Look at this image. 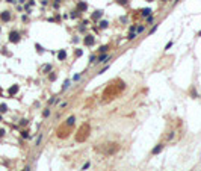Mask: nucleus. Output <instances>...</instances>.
Returning <instances> with one entry per match:
<instances>
[{"mask_svg":"<svg viewBox=\"0 0 201 171\" xmlns=\"http://www.w3.org/2000/svg\"><path fill=\"white\" fill-rule=\"evenodd\" d=\"M8 39H9V43H12V44H18L20 41H21V33L18 30H11L9 35H8Z\"/></svg>","mask_w":201,"mask_h":171,"instance_id":"obj_1","label":"nucleus"},{"mask_svg":"<svg viewBox=\"0 0 201 171\" xmlns=\"http://www.w3.org/2000/svg\"><path fill=\"white\" fill-rule=\"evenodd\" d=\"M94 43H95V38H94V35L88 33V35L83 36V45H85V47H91V45H94Z\"/></svg>","mask_w":201,"mask_h":171,"instance_id":"obj_2","label":"nucleus"},{"mask_svg":"<svg viewBox=\"0 0 201 171\" xmlns=\"http://www.w3.org/2000/svg\"><path fill=\"white\" fill-rule=\"evenodd\" d=\"M0 20H2L3 23L11 21V12L9 11H2V12H0Z\"/></svg>","mask_w":201,"mask_h":171,"instance_id":"obj_3","label":"nucleus"},{"mask_svg":"<svg viewBox=\"0 0 201 171\" xmlns=\"http://www.w3.org/2000/svg\"><path fill=\"white\" fill-rule=\"evenodd\" d=\"M74 123H76V117H74V115H70V117H68V118H67V120H65V123H64V126L70 129V127H73V126H74Z\"/></svg>","mask_w":201,"mask_h":171,"instance_id":"obj_4","label":"nucleus"},{"mask_svg":"<svg viewBox=\"0 0 201 171\" xmlns=\"http://www.w3.org/2000/svg\"><path fill=\"white\" fill-rule=\"evenodd\" d=\"M110 59V55H108V53H101L100 56H98V59L95 64H104V62H108Z\"/></svg>","mask_w":201,"mask_h":171,"instance_id":"obj_5","label":"nucleus"},{"mask_svg":"<svg viewBox=\"0 0 201 171\" xmlns=\"http://www.w3.org/2000/svg\"><path fill=\"white\" fill-rule=\"evenodd\" d=\"M67 56H68V53H67V50H65V49H61L59 52H57V61H65V59H67Z\"/></svg>","mask_w":201,"mask_h":171,"instance_id":"obj_6","label":"nucleus"},{"mask_svg":"<svg viewBox=\"0 0 201 171\" xmlns=\"http://www.w3.org/2000/svg\"><path fill=\"white\" fill-rule=\"evenodd\" d=\"M77 11H79L80 14H82V12H86V11H88V5H86L85 2H82V0H80V2L77 3Z\"/></svg>","mask_w":201,"mask_h":171,"instance_id":"obj_7","label":"nucleus"},{"mask_svg":"<svg viewBox=\"0 0 201 171\" xmlns=\"http://www.w3.org/2000/svg\"><path fill=\"white\" fill-rule=\"evenodd\" d=\"M163 147H165V144H163V142L157 144V145H156V147H154L153 150H151V155H159V153H160L162 150H163Z\"/></svg>","mask_w":201,"mask_h":171,"instance_id":"obj_8","label":"nucleus"},{"mask_svg":"<svg viewBox=\"0 0 201 171\" xmlns=\"http://www.w3.org/2000/svg\"><path fill=\"white\" fill-rule=\"evenodd\" d=\"M18 89H20V86H18V85H12L11 88L8 89V94H9L11 97H14V95H15V94L18 93Z\"/></svg>","mask_w":201,"mask_h":171,"instance_id":"obj_9","label":"nucleus"},{"mask_svg":"<svg viewBox=\"0 0 201 171\" xmlns=\"http://www.w3.org/2000/svg\"><path fill=\"white\" fill-rule=\"evenodd\" d=\"M139 12H141V17H144V18H147L148 15H151V14H153V11H151L150 8H142V9L139 11Z\"/></svg>","mask_w":201,"mask_h":171,"instance_id":"obj_10","label":"nucleus"},{"mask_svg":"<svg viewBox=\"0 0 201 171\" xmlns=\"http://www.w3.org/2000/svg\"><path fill=\"white\" fill-rule=\"evenodd\" d=\"M101 15H103V11H95V12H92L91 20H92V21H95V20H100Z\"/></svg>","mask_w":201,"mask_h":171,"instance_id":"obj_11","label":"nucleus"},{"mask_svg":"<svg viewBox=\"0 0 201 171\" xmlns=\"http://www.w3.org/2000/svg\"><path fill=\"white\" fill-rule=\"evenodd\" d=\"M145 30H147V26H145V24H139V26H136V33H138V35L144 33Z\"/></svg>","mask_w":201,"mask_h":171,"instance_id":"obj_12","label":"nucleus"},{"mask_svg":"<svg viewBox=\"0 0 201 171\" xmlns=\"http://www.w3.org/2000/svg\"><path fill=\"white\" fill-rule=\"evenodd\" d=\"M109 27V21H106V20H100V23H98V29H108Z\"/></svg>","mask_w":201,"mask_h":171,"instance_id":"obj_13","label":"nucleus"},{"mask_svg":"<svg viewBox=\"0 0 201 171\" xmlns=\"http://www.w3.org/2000/svg\"><path fill=\"white\" fill-rule=\"evenodd\" d=\"M71 82H73L71 79H65V80H64V85H62V91H65L67 88H70V86H71Z\"/></svg>","mask_w":201,"mask_h":171,"instance_id":"obj_14","label":"nucleus"},{"mask_svg":"<svg viewBox=\"0 0 201 171\" xmlns=\"http://www.w3.org/2000/svg\"><path fill=\"white\" fill-rule=\"evenodd\" d=\"M109 49H110V45L109 44H104V45H100V47H98V52H100V53H106Z\"/></svg>","mask_w":201,"mask_h":171,"instance_id":"obj_15","label":"nucleus"},{"mask_svg":"<svg viewBox=\"0 0 201 171\" xmlns=\"http://www.w3.org/2000/svg\"><path fill=\"white\" fill-rule=\"evenodd\" d=\"M56 79H57V74H56L55 71H50V73H48V82H55Z\"/></svg>","mask_w":201,"mask_h":171,"instance_id":"obj_16","label":"nucleus"},{"mask_svg":"<svg viewBox=\"0 0 201 171\" xmlns=\"http://www.w3.org/2000/svg\"><path fill=\"white\" fill-rule=\"evenodd\" d=\"M21 138L23 139H30L32 136L29 135V130H21Z\"/></svg>","mask_w":201,"mask_h":171,"instance_id":"obj_17","label":"nucleus"},{"mask_svg":"<svg viewBox=\"0 0 201 171\" xmlns=\"http://www.w3.org/2000/svg\"><path fill=\"white\" fill-rule=\"evenodd\" d=\"M136 36H138L136 32H129V35H127V39H129V41H133L135 38H136Z\"/></svg>","mask_w":201,"mask_h":171,"instance_id":"obj_18","label":"nucleus"},{"mask_svg":"<svg viewBox=\"0 0 201 171\" xmlns=\"http://www.w3.org/2000/svg\"><path fill=\"white\" fill-rule=\"evenodd\" d=\"M41 141H42V133H39V135L36 136V141H35V145H36V147H39V145H41Z\"/></svg>","mask_w":201,"mask_h":171,"instance_id":"obj_19","label":"nucleus"},{"mask_svg":"<svg viewBox=\"0 0 201 171\" xmlns=\"http://www.w3.org/2000/svg\"><path fill=\"white\" fill-rule=\"evenodd\" d=\"M5 112H8V105L6 103H2L0 105V114H5Z\"/></svg>","mask_w":201,"mask_h":171,"instance_id":"obj_20","label":"nucleus"},{"mask_svg":"<svg viewBox=\"0 0 201 171\" xmlns=\"http://www.w3.org/2000/svg\"><path fill=\"white\" fill-rule=\"evenodd\" d=\"M154 20H156V18H154V15L151 14V15H148V17L145 18V21H147V24H151V23H154Z\"/></svg>","mask_w":201,"mask_h":171,"instance_id":"obj_21","label":"nucleus"},{"mask_svg":"<svg viewBox=\"0 0 201 171\" xmlns=\"http://www.w3.org/2000/svg\"><path fill=\"white\" fill-rule=\"evenodd\" d=\"M42 71H44V73H46V74H48V73H50V71H51V65H50V64H47V65H44V68H42Z\"/></svg>","mask_w":201,"mask_h":171,"instance_id":"obj_22","label":"nucleus"},{"mask_svg":"<svg viewBox=\"0 0 201 171\" xmlns=\"http://www.w3.org/2000/svg\"><path fill=\"white\" fill-rule=\"evenodd\" d=\"M115 3H117V5H121V6H126L127 3H129V0H115Z\"/></svg>","mask_w":201,"mask_h":171,"instance_id":"obj_23","label":"nucleus"},{"mask_svg":"<svg viewBox=\"0 0 201 171\" xmlns=\"http://www.w3.org/2000/svg\"><path fill=\"white\" fill-rule=\"evenodd\" d=\"M79 15H80L79 11H71V14H70V17H71V18H77Z\"/></svg>","mask_w":201,"mask_h":171,"instance_id":"obj_24","label":"nucleus"},{"mask_svg":"<svg viewBox=\"0 0 201 171\" xmlns=\"http://www.w3.org/2000/svg\"><path fill=\"white\" fill-rule=\"evenodd\" d=\"M82 55H83V50H82V49H76L74 56H76V58H79V56H82Z\"/></svg>","mask_w":201,"mask_h":171,"instance_id":"obj_25","label":"nucleus"},{"mask_svg":"<svg viewBox=\"0 0 201 171\" xmlns=\"http://www.w3.org/2000/svg\"><path fill=\"white\" fill-rule=\"evenodd\" d=\"M0 53H2V55H5V56H11V53L8 52L6 50V47H2V50H0Z\"/></svg>","mask_w":201,"mask_h":171,"instance_id":"obj_26","label":"nucleus"},{"mask_svg":"<svg viewBox=\"0 0 201 171\" xmlns=\"http://www.w3.org/2000/svg\"><path fill=\"white\" fill-rule=\"evenodd\" d=\"M89 166H91V162H85V164H83V166H82L80 170H82V171H86V170L89 168Z\"/></svg>","mask_w":201,"mask_h":171,"instance_id":"obj_27","label":"nucleus"},{"mask_svg":"<svg viewBox=\"0 0 201 171\" xmlns=\"http://www.w3.org/2000/svg\"><path fill=\"white\" fill-rule=\"evenodd\" d=\"M42 117H44V118H48V117H50V109H44L42 111Z\"/></svg>","mask_w":201,"mask_h":171,"instance_id":"obj_28","label":"nucleus"},{"mask_svg":"<svg viewBox=\"0 0 201 171\" xmlns=\"http://www.w3.org/2000/svg\"><path fill=\"white\" fill-rule=\"evenodd\" d=\"M27 124H29V120H26V118H23L21 121H20V126H21V127H26Z\"/></svg>","mask_w":201,"mask_h":171,"instance_id":"obj_29","label":"nucleus"},{"mask_svg":"<svg viewBox=\"0 0 201 171\" xmlns=\"http://www.w3.org/2000/svg\"><path fill=\"white\" fill-rule=\"evenodd\" d=\"M157 27H159V24H154V26L150 29V32H148V33H150V35H153V33H154L156 30H157Z\"/></svg>","mask_w":201,"mask_h":171,"instance_id":"obj_30","label":"nucleus"},{"mask_svg":"<svg viewBox=\"0 0 201 171\" xmlns=\"http://www.w3.org/2000/svg\"><path fill=\"white\" fill-rule=\"evenodd\" d=\"M80 79H82V73H80V74L77 73V74H74V77H73V80H74V82H77V80H80Z\"/></svg>","mask_w":201,"mask_h":171,"instance_id":"obj_31","label":"nucleus"},{"mask_svg":"<svg viewBox=\"0 0 201 171\" xmlns=\"http://www.w3.org/2000/svg\"><path fill=\"white\" fill-rule=\"evenodd\" d=\"M172 45H174V41H169V43H168V44L165 45V50H169V49L172 47Z\"/></svg>","mask_w":201,"mask_h":171,"instance_id":"obj_32","label":"nucleus"},{"mask_svg":"<svg viewBox=\"0 0 201 171\" xmlns=\"http://www.w3.org/2000/svg\"><path fill=\"white\" fill-rule=\"evenodd\" d=\"M35 47H36V52H38V53H42V52H44V50H42V47H41L39 44H35Z\"/></svg>","mask_w":201,"mask_h":171,"instance_id":"obj_33","label":"nucleus"},{"mask_svg":"<svg viewBox=\"0 0 201 171\" xmlns=\"http://www.w3.org/2000/svg\"><path fill=\"white\" fill-rule=\"evenodd\" d=\"M89 62H91V64H92V62H97V58H95V55H91V56H89Z\"/></svg>","mask_w":201,"mask_h":171,"instance_id":"obj_34","label":"nucleus"},{"mask_svg":"<svg viewBox=\"0 0 201 171\" xmlns=\"http://www.w3.org/2000/svg\"><path fill=\"white\" fill-rule=\"evenodd\" d=\"M174 136H175V132H174V130H172V132H169V135H168V141H169V139H172Z\"/></svg>","mask_w":201,"mask_h":171,"instance_id":"obj_35","label":"nucleus"},{"mask_svg":"<svg viewBox=\"0 0 201 171\" xmlns=\"http://www.w3.org/2000/svg\"><path fill=\"white\" fill-rule=\"evenodd\" d=\"M129 30L130 32H136V24H132V26L129 27Z\"/></svg>","mask_w":201,"mask_h":171,"instance_id":"obj_36","label":"nucleus"},{"mask_svg":"<svg viewBox=\"0 0 201 171\" xmlns=\"http://www.w3.org/2000/svg\"><path fill=\"white\" fill-rule=\"evenodd\" d=\"M5 133H6L5 129H0V138H3V136H5Z\"/></svg>","mask_w":201,"mask_h":171,"instance_id":"obj_37","label":"nucleus"},{"mask_svg":"<svg viewBox=\"0 0 201 171\" xmlns=\"http://www.w3.org/2000/svg\"><path fill=\"white\" fill-rule=\"evenodd\" d=\"M86 30V26L83 24V26H79V32H85Z\"/></svg>","mask_w":201,"mask_h":171,"instance_id":"obj_38","label":"nucleus"},{"mask_svg":"<svg viewBox=\"0 0 201 171\" xmlns=\"http://www.w3.org/2000/svg\"><path fill=\"white\" fill-rule=\"evenodd\" d=\"M108 68H109V65H106L103 70H100V71H98V74H103V73H104V71H106V70H108Z\"/></svg>","mask_w":201,"mask_h":171,"instance_id":"obj_39","label":"nucleus"},{"mask_svg":"<svg viewBox=\"0 0 201 171\" xmlns=\"http://www.w3.org/2000/svg\"><path fill=\"white\" fill-rule=\"evenodd\" d=\"M191 94H192V95H194V98H196V97H198V95H196V93H195V89H194V88H192V89H191Z\"/></svg>","mask_w":201,"mask_h":171,"instance_id":"obj_40","label":"nucleus"},{"mask_svg":"<svg viewBox=\"0 0 201 171\" xmlns=\"http://www.w3.org/2000/svg\"><path fill=\"white\" fill-rule=\"evenodd\" d=\"M68 106V102H64L62 105H61V109H64V107H67Z\"/></svg>","mask_w":201,"mask_h":171,"instance_id":"obj_41","label":"nucleus"},{"mask_svg":"<svg viewBox=\"0 0 201 171\" xmlns=\"http://www.w3.org/2000/svg\"><path fill=\"white\" fill-rule=\"evenodd\" d=\"M73 43H74V44L79 43V36H74V38H73Z\"/></svg>","mask_w":201,"mask_h":171,"instance_id":"obj_42","label":"nucleus"},{"mask_svg":"<svg viewBox=\"0 0 201 171\" xmlns=\"http://www.w3.org/2000/svg\"><path fill=\"white\" fill-rule=\"evenodd\" d=\"M8 3H15V0H6Z\"/></svg>","mask_w":201,"mask_h":171,"instance_id":"obj_43","label":"nucleus"},{"mask_svg":"<svg viewBox=\"0 0 201 171\" xmlns=\"http://www.w3.org/2000/svg\"><path fill=\"white\" fill-rule=\"evenodd\" d=\"M24 171H30V166H26V168H24Z\"/></svg>","mask_w":201,"mask_h":171,"instance_id":"obj_44","label":"nucleus"},{"mask_svg":"<svg viewBox=\"0 0 201 171\" xmlns=\"http://www.w3.org/2000/svg\"><path fill=\"white\" fill-rule=\"evenodd\" d=\"M0 121H2V115H0Z\"/></svg>","mask_w":201,"mask_h":171,"instance_id":"obj_45","label":"nucleus"},{"mask_svg":"<svg viewBox=\"0 0 201 171\" xmlns=\"http://www.w3.org/2000/svg\"><path fill=\"white\" fill-rule=\"evenodd\" d=\"M147 2H153V0H147Z\"/></svg>","mask_w":201,"mask_h":171,"instance_id":"obj_46","label":"nucleus"},{"mask_svg":"<svg viewBox=\"0 0 201 171\" xmlns=\"http://www.w3.org/2000/svg\"><path fill=\"white\" fill-rule=\"evenodd\" d=\"M160 2H166V0H160Z\"/></svg>","mask_w":201,"mask_h":171,"instance_id":"obj_47","label":"nucleus"}]
</instances>
